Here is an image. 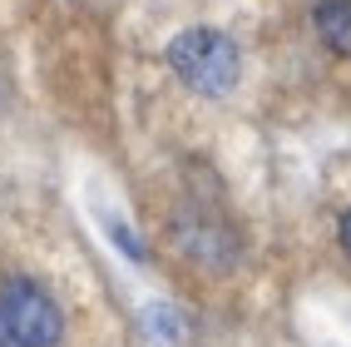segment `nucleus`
Here are the masks:
<instances>
[{"label":"nucleus","mask_w":351,"mask_h":347,"mask_svg":"<svg viewBox=\"0 0 351 347\" xmlns=\"http://www.w3.org/2000/svg\"><path fill=\"white\" fill-rule=\"evenodd\" d=\"M109 238H114V243H119V248L129 253V258H144V253H138V243H134V234H129V228H124V223H109Z\"/></svg>","instance_id":"4"},{"label":"nucleus","mask_w":351,"mask_h":347,"mask_svg":"<svg viewBox=\"0 0 351 347\" xmlns=\"http://www.w3.org/2000/svg\"><path fill=\"white\" fill-rule=\"evenodd\" d=\"M0 347H20V342H15V337H10L5 328H0Z\"/></svg>","instance_id":"6"},{"label":"nucleus","mask_w":351,"mask_h":347,"mask_svg":"<svg viewBox=\"0 0 351 347\" xmlns=\"http://www.w3.org/2000/svg\"><path fill=\"white\" fill-rule=\"evenodd\" d=\"M317 35L337 55H351V0H317Z\"/></svg>","instance_id":"3"},{"label":"nucleus","mask_w":351,"mask_h":347,"mask_svg":"<svg viewBox=\"0 0 351 347\" xmlns=\"http://www.w3.org/2000/svg\"><path fill=\"white\" fill-rule=\"evenodd\" d=\"M341 248H346V253H351V214H346V219H341Z\"/></svg>","instance_id":"5"},{"label":"nucleus","mask_w":351,"mask_h":347,"mask_svg":"<svg viewBox=\"0 0 351 347\" xmlns=\"http://www.w3.org/2000/svg\"><path fill=\"white\" fill-rule=\"evenodd\" d=\"M169 65L193 95H228L238 85V45L218 30H208V25L173 35L169 40Z\"/></svg>","instance_id":"1"},{"label":"nucleus","mask_w":351,"mask_h":347,"mask_svg":"<svg viewBox=\"0 0 351 347\" xmlns=\"http://www.w3.org/2000/svg\"><path fill=\"white\" fill-rule=\"evenodd\" d=\"M0 328L20 347H55L64 333V317L50 303V293L35 288L30 278H5L0 283Z\"/></svg>","instance_id":"2"}]
</instances>
